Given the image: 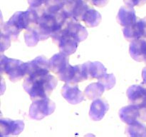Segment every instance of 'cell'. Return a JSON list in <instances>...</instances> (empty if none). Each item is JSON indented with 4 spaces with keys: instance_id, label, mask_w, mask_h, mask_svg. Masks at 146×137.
Here are the masks:
<instances>
[{
    "instance_id": "5bb4252c",
    "label": "cell",
    "mask_w": 146,
    "mask_h": 137,
    "mask_svg": "<svg viewBox=\"0 0 146 137\" xmlns=\"http://www.w3.org/2000/svg\"><path fill=\"white\" fill-rule=\"evenodd\" d=\"M78 43L79 41L75 37L66 32L61 37L57 44L61 53L69 56L76 52Z\"/></svg>"
},
{
    "instance_id": "ac0fdd59",
    "label": "cell",
    "mask_w": 146,
    "mask_h": 137,
    "mask_svg": "<svg viewBox=\"0 0 146 137\" xmlns=\"http://www.w3.org/2000/svg\"><path fill=\"white\" fill-rule=\"evenodd\" d=\"M109 109V105L104 100L98 98L94 101L89 111L90 118L94 121H100Z\"/></svg>"
},
{
    "instance_id": "52a82bcc",
    "label": "cell",
    "mask_w": 146,
    "mask_h": 137,
    "mask_svg": "<svg viewBox=\"0 0 146 137\" xmlns=\"http://www.w3.org/2000/svg\"><path fill=\"white\" fill-rule=\"evenodd\" d=\"M58 78L61 81L68 84H77L86 80L82 64L76 66L68 64L66 68L58 75Z\"/></svg>"
},
{
    "instance_id": "4dcf8cb0",
    "label": "cell",
    "mask_w": 146,
    "mask_h": 137,
    "mask_svg": "<svg viewBox=\"0 0 146 137\" xmlns=\"http://www.w3.org/2000/svg\"><path fill=\"white\" fill-rule=\"evenodd\" d=\"M64 2H65V1H68V0H64ZM83 1H85V2H87V1H88V0H83Z\"/></svg>"
},
{
    "instance_id": "d6986e66",
    "label": "cell",
    "mask_w": 146,
    "mask_h": 137,
    "mask_svg": "<svg viewBox=\"0 0 146 137\" xmlns=\"http://www.w3.org/2000/svg\"><path fill=\"white\" fill-rule=\"evenodd\" d=\"M66 32L75 37L79 42L85 40L88 37L87 30L77 21H74L70 24L65 33Z\"/></svg>"
},
{
    "instance_id": "ffe728a7",
    "label": "cell",
    "mask_w": 146,
    "mask_h": 137,
    "mask_svg": "<svg viewBox=\"0 0 146 137\" xmlns=\"http://www.w3.org/2000/svg\"><path fill=\"white\" fill-rule=\"evenodd\" d=\"M102 20L101 14L93 9H88L86 12L82 21L88 27H95L99 25Z\"/></svg>"
},
{
    "instance_id": "277c9868",
    "label": "cell",
    "mask_w": 146,
    "mask_h": 137,
    "mask_svg": "<svg viewBox=\"0 0 146 137\" xmlns=\"http://www.w3.org/2000/svg\"><path fill=\"white\" fill-rule=\"evenodd\" d=\"M119 116L121 121L127 124H132L138 121L146 122V105L131 104L123 107L119 111Z\"/></svg>"
},
{
    "instance_id": "30bf717a",
    "label": "cell",
    "mask_w": 146,
    "mask_h": 137,
    "mask_svg": "<svg viewBox=\"0 0 146 137\" xmlns=\"http://www.w3.org/2000/svg\"><path fill=\"white\" fill-rule=\"evenodd\" d=\"M24 124L20 120H11L9 118H1L0 132L1 136L9 135H19L24 130Z\"/></svg>"
},
{
    "instance_id": "8992f818",
    "label": "cell",
    "mask_w": 146,
    "mask_h": 137,
    "mask_svg": "<svg viewBox=\"0 0 146 137\" xmlns=\"http://www.w3.org/2000/svg\"><path fill=\"white\" fill-rule=\"evenodd\" d=\"M88 9L86 2L83 0H68L64 2L63 7L66 14L77 22L82 21Z\"/></svg>"
},
{
    "instance_id": "9c48e42d",
    "label": "cell",
    "mask_w": 146,
    "mask_h": 137,
    "mask_svg": "<svg viewBox=\"0 0 146 137\" xmlns=\"http://www.w3.org/2000/svg\"><path fill=\"white\" fill-rule=\"evenodd\" d=\"M49 60L42 56L27 62V75L29 76L46 75L49 74Z\"/></svg>"
},
{
    "instance_id": "f1b7e54d",
    "label": "cell",
    "mask_w": 146,
    "mask_h": 137,
    "mask_svg": "<svg viewBox=\"0 0 146 137\" xmlns=\"http://www.w3.org/2000/svg\"><path fill=\"white\" fill-rule=\"evenodd\" d=\"M109 0H91V3L93 5L96 6L98 7H105L108 3Z\"/></svg>"
},
{
    "instance_id": "ba28073f",
    "label": "cell",
    "mask_w": 146,
    "mask_h": 137,
    "mask_svg": "<svg viewBox=\"0 0 146 137\" xmlns=\"http://www.w3.org/2000/svg\"><path fill=\"white\" fill-rule=\"evenodd\" d=\"M124 37L128 41L146 38V17L138 19L136 22L123 29Z\"/></svg>"
},
{
    "instance_id": "4316f807",
    "label": "cell",
    "mask_w": 146,
    "mask_h": 137,
    "mask_svg": "<svg viewBox=\"0 0 146 137\" xmlns=\"http://www.w3.org/2000/svg\"><path fill=\"white\" fill-rule=\"evenodd\" d=\"M46 0H28L30 7L34 9H38L43 7Z\"/></svg>"
},
{
    "instance_id": "83f0119b",
    "label": "cell",
    "mask_w": 146,
    "mask_h": 137,
    "mask_svg": "<svg viewBox=\"0 0 146 137\" xmlns=\"http://www.w3.org/2000/svg\"><path fill=\"white\" fill-rule=\"evenodd\" d=\"M124 2L126 5L131 6H141L146 2V0H124Z\"/></svg>"
},
{
    "instance_id": "7a4b0ae2",
    "label": "cell",
    "mask_w": 146,
    "mask_h": 137,
    "mask_svg": "<svg viewBox=\"0 0 146 137\" xmlns=\"http://www.w3.org/2000/svg\"><path fill=\"white\" fill-rule=\"evenodd\" d=\"M69 17L61 10L55 14H43L36 25L41 41L46 40L65 24Z\"/></svg>"
},
{
    "instance_id": "7c38bea8",
    "label": "cell",
    "mask_w": 146,
    "mask_h": 137,
    "mask_svg": "<svg viewBox=\"0 0 146 137\" xmlns=\"http://www.w3.org/2000/svg\"><path fill=\"white\" fill-rule=\"evenodd\" d=\"M126 94L131 104L146 105V88L142 84L131 86L127 90Z\"/></svg>"
},
{
    "instance_id": "f546056e",
    "label": "cell",
    "mask_w": 146,
    "mask_h": 137,
    "mask_svg": "<svg viewBox=\"0 0 146 137\" xmlns=\"http://www.w3.org/2000/svg\"><path fill=\"white\" fill-rule=\"evenodd\" d=\"M142 77H143V82L146 84V67H145V68L143 69Z\"/></svg>"
},
{
    "instance_id": "7402d4cb",
    "label": "cell",
    "mask_w": 146,
    "mask_h": 137,
    "mask_svg": "<svg viewBox=\"0 0 146 137\" xmlns=\"http://www.w3.org/2000/svg\"><path fill=\"white\" fill-rule=\"evenodd\" d=\"M105 90V87L101 83H93L86 88L84 94L88 99L94 100L101 96Z\"/></svg>"
},
{
    "instance_id": "9a60e30c",
    "label": "cell",
    "mask_w": 146,
    "mask_h": 137,
    "mask_svg": "<svg viewBox=\"0 0 146 137\" xmlns=\"http://www.w3.org/2000/svg\"><path fill=\"white\" fill-rule=\"evenodd\" d=\"M129 53L132 59L138 62L146 60V40L144 39L131 41L129 47Z\"/></svg>"
},
{
    "instance_id": "e0dca14e",
    "label": "cell",
    "mask_w": 146,
    "mask_h": 137,
    "mask_svg": "<svg viewBox=\"0 0 146 137\" xmlns=\"http://www.w3.org/2000/svg\"><path fill=\"white\" fill-rule=\"evenodd\" d=\"M68 56L60 52L56 54L49 59L50 71L54 74L59 75L69 64Z\"/></svg>"
},
{
    "instance_id": "44dd1931",
    "label": "cell",
    "mask_w": 146,
    "mask_h": 137,
    "mask_svg": "<svg viewBox=\"0 0 146 137\" xmlns=\"http://www.w3.org/2000/svg\"><path fill=\"white\" fill-rule=\"evenodd\" d=\"M64 0H46L43 7H40L43 14H55L62 10Z\"/></svg>"
},
{
    "instance_id": "8fae6325",
    "label": "cell",
    "mask_w": 146,
    "mask_h": 137,
    "mask_svg": "<svg viewBox=\"0 0 146 137\" xmlns=\"http://www.w3.org/2000/svg\"><path fill=\"white\" fill-rule=\"evenodd\" d=\"M61 94L63 97L71 104H78L84 99V94L76 84L66 83L61 88Z\"/></svg>"
},
{
    "instance_id": "484cf974",
    "label": "cell",
    "mask_w": 146,
    "mask_h": 137,
    "mask_svg": "<svg viewBox=\"0 0 146 137\" xmlns=\"http://www.w3.org/2000/svg\"><path fill=\"white\" fill-rule=\"evenodd\" d=\"M11 38L9 36L6 35L4 33L1 32V51L3 52L4 50L7 49L9 47L11 43Z\"/></svg>"
},
{
    "instance_id": "6da1fadb",
    "label": "cell",
    "mask_w": 146,
    "mask_h": 137,
    "mask_svg": "<svg viewBox=\"0 0 146 137\" xmlns=\"http://www.w3.org/2000/svg\"><path fill=\"white\" fill-rule=\"evenodd\" d=\"M57 84L56 78L50 74L37 76H28L24 80L23 87L30 96L31 99L34 101L49 96Z\"/></svg>"
},
{
    "instance_id": "2e32d148",
    "label": "cell",
    "mask_w": 146,
    "mask_h": 137,
    "mask_svg": "<svg viewBox=\"0 0 146 137\" xmlns=\"http://www.w3.org/2000/svg\"><path fill=\"white\" fill-rule=\"evenodd\" d=\"M137 20L138 17L135 14L133 7L126 5L120 9L117 16V21L120 25L123 27H128L136 22Z\"/></svg>"
},
{
    "instance_id": "3957f363",
    "label": "cell",
    "mask_w": 146,
    "mask_h": 137,
    "mask_svg": "<svg viewBox=\"0 0 146 137\" xmlns=\"http://www.w3.org/2000/svg\"><path fill=\"white\" fill-rule=\"evenodd\" d=\"M1 74L7 76L13 82L19 81L27 75V62L1 55Z\"/></svg>"
},
{
    "instance_id": "603a6c76",
    "label": "cell",
    "mask_w": 146,
    "mask_h": 137,
    "mask_svg": "<svg viewBox=\"0 0 146 137\" xmlns=\"http://www.w3.org/2000/svg\"><path fill=\"white\" fill-rule=\"evenodd\" d=\"M125 133L129 136H146V126L141 121L128 124Z\"/></svg>"
},
{
    "instance_id": "4fadbf2b",
    "label": "cell",
    "mask_w": 146,
    "mask_h": 137,
    "mask_svg": "<svg viewBox=\"0 0 146 137\" xmlns=\"http://www.w3.org/2000/svg\"><path fill=\"white\" fill-rule=\"evenodd\" d=\"M84 74L86 80L100 78L105 74H106V68L101 63L98 61L95 62L84 63L82 64Z\"/></svg>"
},
{
    "instance_id": "5b68a950",
    "label": "cell",
    "mask_w": 146,
    "mask_h": 137,
    "mask_svg": "<svg viewBox=\"0 0 146 137\" xmlns=\"http://www.w3.org/2000/svg\"><path fill=\"white\" fill-rule=\"evenodd\" d=\"M56 105L53 101L47 98L34 100L29 108L30 118L34 120H41L51 115L55 111Z\"/></svg>"
},
{
    "instance_id": "cb8c5ba5",
    "label": "cell",
    "mask_w": 146,
    "mask_h": 137,
    "mask_svg": "<svg viewBox=\"0 0 146 137\" xmlns=\"http://www.w3.org/2000/svg\"><path fill=\"white\" fill-rule=\"evenodd\" d=\"M25 42L29 47H35L38 41L41 40L40 35L38 30L36 28V26L31 28L27 29V31L24 33Z\"/></svg>"
},
{
    "instance_id": "d4e9b609",
    "label": "cell",
    "mask_w": 146,
    "mask_h": 137,
    "mask_svg": "<svg viewBox=\"0 0 146 137\" xmlns=\"http://www.w3.org/2000/svg\"><path fill=\"white\" fill-rule=\"evenodd\" d=\"M98 82L101 83L106 90H109L112 88L115 84V78L112 74H105L102 77L98 78Z\"/></svg>"
},
{
    "instance_id": "1f68e13d",
    "label": "cell",
    "mask_w": 146,
    "mask_h": 137,
    "mask_svg": "<svg viewBox=\"0 0 146 137\" xmlns=\"http://www.w3.org/2000/svg\"><path fill=\"white\" fill-rule=\"evenodd\" d=\"M145 63H146V60H145Z\"/></svg>"
}]
</instances>
